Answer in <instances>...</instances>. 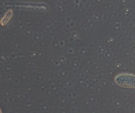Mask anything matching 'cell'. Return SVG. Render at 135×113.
Returning a JSON list of instances; mask_svg holds the SVG:
<instances>
[{"instance_id":"6da1fadb","label":"cell","mask_w":135,"mask_h":113,"mask_svg":"<svg viewBox=\"0 0 135 113\" xmlns=\"http://www.w3.org/2000/svg\"><path fill=\"white\" fill-rule=\"evenodd\" d=\"M115 81L119 85L125 87H135V76L128 74H122L115 78Z\"/></svg>"}]
</instances>
